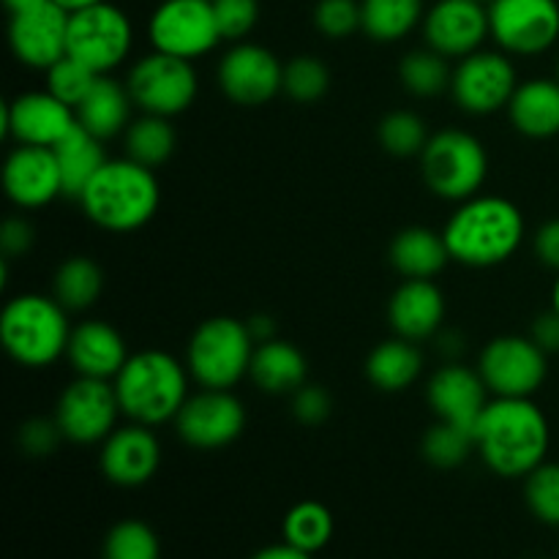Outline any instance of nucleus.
I'll list each match as a JSON object with an SVG mask.
<instances>
[{"label": "nucleus", "instance_id": "f257e3e1", "mask_svg": "<svg viewBox=\"0 0 559 559\" xmlns=\"http://www.w3.org/2000/svg\"><path fill=\"white\" fill-rule=\"evenodd\" d=\"M551 431L544 409L533 399H502L486 404L475 445L486 467L502 478H524L546 462Z\"/></svg>", "mask_w": 559, "mask_h": 559}, {"label": "nucleus", "instance_id": "f03ea898", "mask_svg": "<svg viewBox=\"0 0 559 559\" xmlns=\"http://www.w3.org/2000/svg\"><path fill=\"white\" fill-rule=\"evenodd\" d=\"M445 243L451 260L491 267L511 260L524 240V216L506 197H469L448 218Z\"/></svg>", "mask_w": 559, "mask_h": 559}, {"label": "nucleus", "instance_id": "7ed1b4c3", "mask_svg": "<svg viewBox=\"0 0 559 559\" xmlns=\"http://www.w3.org/2000/svg\"><path fill=\"white\" fill-rule=\"evenodd\" d=\"M189 366L164 349L129 355L112 380L120 413L142 426H162L178 418L189 399Z\"/></svg>", "mask_w": 559, "mask_h": 559}, {"label": "nucleus", "instance_id": "20e7f679", "mask_svg": "<svg viewBox=\"0 0 559 559\" xmlns=\"http://www.w3.org/2000/svg\"><path fill=\"white\" fill-rule=\"evenodd\" d=\"M158 200L162 191L153 169L129 156L112 162L107 158L80 197L87 218L109 233H134L145 227L156 216Z\"/></svg>", "mask_w": 559, "mask_h": 559}, {"label": "nucleus", "instance_id": "39448f33", "mask_svg": "<svg viewBox=\"0 0 559 559\" xmlns=\"http://www.w3.org/2000/svg\"><path fill=\"white\" fill-rule=\"evenodd\" d=\"M69 311L55 298L25 293L11 298L0 314V342L5 353L27 369H47L66 355L71 338Z\"/></svg>", "mask_w": 559, "mask_h": 559}, {"label": "nucleus", "instance_id": "423d86ee", "mask_svg": "<svg viewBox=\"0 0 559 559\" xmlns=\"http://www.w3.org/2000/svg\"><path fill=\"white\" fill-rule=\"evenodd\" d=\"M257 342L249 325L235 317H211L191 333L186 366L191 380L213 391H233L249 377Z\"/></svg>", "mask_w": 559, "mask_h": 559}, {"label": "nucleus", "instance_id": "0eeeda50", "mask_svg": "<svg viewBox=\"0 0 559 559\" xmlns=\"http://www.w3.org/2000/svg\"><path fill=\"white\" fill-rule=\"evenodd\" d=\"M426 186L442 200L464 202L480 191L489 175L484 142L459 129L437 131L420 153Z\"/></svg>", "mask_w": 559, "mask_h": 559}, {"label": "nucleus", "instance_id": "6e6552de", "mask_svg": "<svg viewBox=\"0 0 559 559\" xmlns=\"http://www.w3.org/2000/svg\"><path fill=\"white\" fill-rule=\"evenodd\" d=\"M131 41H134V31H131L129 16L107 0L69 14L66 55L85 63L96 74L118 69L129 58Z\"/></svg>", "mask_w": 559, "mask_h": 559}, {"label": "nucleus", "instance_id": "1a4fd4ad", "mask_svg": "<svg viewBox=\"0 0 559 559\" xmlns=\"http://www.w3.org/2000/svg\"><path fill=\"white\" fill-rule=\"evenodd\" d=\"M126 87L142 112L173 118L194 104L200 80L191 60L167 52H151L131 66Z\"/></svg>", "mask_w": 559, "mask_h": 559}, {"label": "nucleus", "instance_id": "9d476101", "mask_svg": "<svg viewBox=\"0 0 559 559\" xmlns=\"http://www.w3.org/2000/svg\"><path fill=\"white\" fill-rule=\"evenodd\" d=\"M147 36L156 52L197 60L224 41L213 0H164L151 14Z\"/></svg>", "mask_w": 559, "mask_h": 559}, {"label": "nucleus", "instance_id": "9b49d317", "mask_svg": "<svg viewBox=\"0 0 559 559\" xmlns=\"http://www.w3.org/2000/svg\"><path fill=\"white\" fill-rule=\"evenodd\" d=\"M549 355L527 336H500L480 353V377L502 399H533L549 374Z\"/></svg>", "mask_w": 559, "mask_h": 559}, {"label": "nucleus", "instance_id": "f8f14e48", "mask_svg": "<svg viewBox=\"0 0 559 559\" xmlns=\"http://www.w3.org/2000/svg\"><path fill=\"white\" fill-rule=\"evenodd\" d=\"M120 415L118 393L109 380L76 377L58 399L55 420L66 440L76 445L104 442L115 431V420Z\"/></svg>", "mask_w": 559, "mask_h": 559}, {"label": "nucleus", "instance_id": "ddd939ff", "mask_svg": "<svg viewBox=\"0 0 559 559\" xmlns=\"http://www.w3.org/2000/svg\"><path fill=\"white\" fill-rule=\"evenodd\" d=\"M491 38L511 55H540L559 38L557 0H495L489 3Z\"/></svg>", "mask_w": 559, "mask_h": 559}, {"label": "nucleus", "instance_id": "4468645a", "mask_svg": "<svg viewBox=\"0 0 559 559\" xmlns=\"http://www.w3.org/2000/svg\"><path fill=\"white\" fill-rule=\"evenodd\" d=\"M516 69L502 52H478L459 60L453 69L451 93L464 112L491 115L497 109L508 107L516 93Z\"/></svg>", "mask_w": 559, "mask_h": 559}, {"label": "nucleus", "instance_id": "2eb2a0df", "mask_svg": "<svg viewBox=\"0 0 559 559\" xmlns=\"http://www.w3.org/2000/svg\"><path fill=\"white\" fill-rule=\"evenodd\" d=\"M175 426L186 445L200 448V451H218L240 437L246 426V409L240 399L233 396V391L202 388L197 396L186 399Z\"/></svg>", "mask_w": 559, "mask_h": 559}, {"label": "nucleus", "instance_id": "dca6fc26", "mask_svg": "<svg viewBox=\"0 0 559 559\" xmlns=\"http://www.w3.org/2000/svg\"><path fill=\"white\" fill-rule=\"evenodd\" d=\"M218 85L229 102L260 107L284 91V66L271 49L240 41L218 63Z\"/></svg>", "mask_w": 559, "mask_h": 559}, {"label": "nucleus", "instance_id": "f3484780", "mask_svg": "<svg viewBox=\"0 0 559 559\" xmlns=\"http://www.w3.org/2000/svg\"><path fill=\"white\" fill-rule=\"evenodd\" d=\"M74 107L60 102L49 91L20 93L3 109V131L16 145L55 147L74 131Z\"/></svg>", "mask_w": 559, "mask_h": 559}, {"label": "nucleus", "instance_id": "a211bd4d", "mask_svg": "<svg viewBox=\"0 0 559 559\" xmlns=\"http://www.w3.org/2000/svg\"><path fill=\"white\" fill-rule=\"evenodd\" d=\"M424 36L442 58H467L491 36L489 5L480 0H437L424 16Z\"/></svg>", "mask_w": 559, "mask_h": 559}, {"label": "nucleus", "instance_id": "6ab92c4d", "mask_svg": "<svg viewBox=\"0 0 559 559\" xmlns=\"http://www.w3.org/2000/svg\"><path fill=\"white\" fill-rule=\"evenodd\" d=\"M9 44L14 49L16 60L38 71H47L49 66L66 58V44H69V11L60 9L55 0L36 5L31 11L11 14L9 22Z\"/></svg>", "mask_w": 559, "mask_h": 559}, {"label": "nucleus", "instance_id": "aec40b11", "mask_svg": "<svg viewBox=\"0 0 559 559\" xmlns=\"http://www.w3.org/2000/svg\"><path fill=\"white\" fill-rule=\"evenodd\" d=\"M3 189L16 207H44L63 194V175L52 147L20 145L3 164Z\"/></svg>", "mask_w": 559, "mask_h": 559}, {"label": "nucleus", "instance_id": "412c9836", "mask_svg": "<svg viewBox=\"0 0 559 559\" xmlns=\"http://www.w3.org/2000/svg\"><path fill=\"white\" fill-rule=\"evenodd\" d=\"M98 464H102V473L107 475V480H112L115 486L134 489V486L147 484L156 475L158 464H162V445H158L151 426H123L102 442Z\"/></svg>", "mask_w": 559, "mask_h": 559}, {"label": "nucleus", "instance_id": "4be33fe9", "mask_svg": "<svg viewBox=\"0 0 559 559\" xmlns=\"http://www.w3.org/2000/svg\"><path fill=\"white\" fill-rule=\"evenodd\" d=\"M489 388H486L480 371L467 369V366H442L426 388V399L435 415L445 424L462 426V429L475 431L480 415H484Z\"/></svg>", "mask_w": 559, "mask_h": 559}, {"label": "nucleus", "instance_id": "5701e85b", "mask_svg": "<svg viewBox=\"0 0 559 559\" xmlns=\"http://www.w3.org/2000/svg\"><path fill=\"white\" fill-rule=\"evenodd\" d=\"M388 320L396 336L409 342L437 336L445 320V295L431 278H404L402 287L391 295Z\"/></svg>", "mask_w": 559, "mask_h": 559}, {"label": "nucleus", "instance_id": "b1692460", "mask_svg": "<svg viewBox=\"0 0 559 559\" xmlns=\"http://www.w3.org/2000/svg\"><path fill=\"white\" fill-rule=\"evenodd\" d=\"M66 355H69L71 366H74L76 377H93V380L109 382L118 377V371L129 360L123 336L109 322L102 320H87L71 328Z\"/></svg>", "mask_w": 559, "mask_h": 559}, {"label": "nucleus", "instance_id": "393cba45", "mask_svg": "<svg viewBox=\"0 0 559 559\" xmlns=\"http://www.w3.org/2000/svg\"><path fill=\"white\" fill-rule=\"evenodd\" d=\"M508 115L519 134L546 140L559 134V80H530L516 87Z\"/></svg>", "mask_w": 559, "mask_h": 559}, {"label": "nucleus", "instance_id": "a878e982", "mask_svg": "<svg viewBox=\"0 0 559 559\" xmlns=\"http://www.w3.org/2000/svg\"><path fill=\"white\" fill-rule=\"evenodd\" d=\"M306 374H309V366L295 344L278 342V338L257 344L249 377L260 391L271 393V396L295 393L306 385Z\"/></svg>", "mask_w": 559, "mask_h": 559}, {"label": "nucleus", "instance_id": "bb28decb", "mask_svg": "<svg viewBox=\"0 0 559 559\" xmlns=\"http://www.w3.org/2000/svg\"><path fill=\"white\" fill-rule=\"evenodd\" d=\"M131 104H134V98H131L129 87L115 82L112 76L102 74L74 112L82 129H87L98 140H107V136L129 129Z\"/></svg>", "mask_w": 559, "mask_h": 559}, {"label": "nucleus", "instance_id": "cd10ccee", "mask_svg": "<svg viewBox=\"0 0 559 559\" xmlns=\"http://www.w3.org/2000/svg\"><path fill=\"white\" fill-rule=\"evenodd\" d=\"M448 260L445 235L429 227L402 229L391 243V262L404 278H435Z\"/></svg>", "mask_w": 559, "mask_h": 559}, {"label": "nucleus", "instance_id": "c85d7f7f", "mask_svg": "<svg viewBox=\"0 0 559 559\" xmlns=\"http://www.w3.org/2000/svg\"><path fill=\"white\" fill-rule=\"evenodd\" d=\"M420 369H424V355L415 347V342L402 336L377 344L366 358V377L371 385L385 393L407 391L420 377Z\"/></svg>", "mask_w": 559, "mask_h": 559}, {"label": "nucleus", "instance_id": "c756f323", "mask_svg": "<svg viewBox=\"0 0 559 559\" xmlns=\"http://www.w3.org/2000/svg\"><path fill=\"white\" fill-rule=\"evenodd\" d=\"M52 151L55 156H58L60 175H63V194L71 197V200H80L82 191L87 189V183H91V180L96 178L98 169L107 164L102 140L76 123L74 131H71L63 142H58Z\"/></svg>", "mask_w": 559, "mask_h": 559}, {"label": "nucleus", "instance_id": "7c9ffc66", "mask_svg": "<svg viewBox=\"0 0 559 559\" xmlns=\"http://www.w3.org/2000/svg\"><path fill=\"white\" fill-rule=\"evenodd\" d=\"M424 16V0H360V31L380 44L402 41Z\"/></svg>", "mask_w": 559, "mask_h": 559}, {"label": "nucleus", "instance_id": "2f4dec72", "mask_svg": "<svg viewBox=\"0 0 559 559\" xmlns=\"http://www.w3.org/2000/svg\"><path fill=\"white\" fill-rule=\"evenodd\" d=\"M104 289V273L87 257H71L58 267L52 282V298L66 311H85L98 300Z\"/></svg>", "mask_w": 559, "mask_h": 559}, {"label": "nucleus", "instance_id": "473e14b6", "mask_svg": "<svg viewBox=\"0 0 559 559\" xmlns=\"http://www.w3.org/2000/svg\"><path fill=\"white\" fill-rule=\"evenodd\" d=\"M126 136V156L134 158L142 167H158V164L167 162L175 153V136L173 123L169 118H162V115H142L140 120L129 123V129L123 131Z\"/></svg>", "mask_w": 559, "mask_h": 559}, {"label": "nucleus", "instance_id": "72a5a7b5", "mask_svg": "<svg viewBox=\"0 0 559 559\" xmlns=\"http://www.w3.org/2000/svg\"><path fill=\"white\" fill-rule=\"evenodd\" d=\"M284 540L300 551H320L333 538V516L322 502L306 500L298 502L293 511L284 516Z\"/></svg>", "mask_w": 559, "mask_h": 559}, {"label": "nucleus", "instance_id": "f704fd0d", "mask_svg": "<svg viewBox=\"0 0 559 559\" xmlns=\"http://www.w3.org/2000/svg\"><path fill=\"white\" fill-rule=\"evenodd\" d=\"M399 76H402L404 87L413 96L429 98L442 93L445 87H451L453 71L448 69V58H442L440 52H435V49H418V52H409L402 60Z\"/></svg>", "mask_w": 559, "mask_h": 559}, {"label": "nucleus", "instance_id": "c9c22d12", "mask_svg": "<svg viewBox=\"0 0 559 559\" xmlns=\"http://www.w3.org/2000/svg\"><path fill=\"white\" fill-rule=\"evenodd\" d=\"M475 448H478L475 445V431L445 424V420L431 426L424 437L426 462L435 464V467L440 469H451V467H459V464H464Z\"/></svg>", "mask_w": 559, "mask_h": 559}, {"label": "nucleus", "instance_id": "e433bc0d", "mask_svg": "<svg viewBox=\"0 0 559 559\" xmlns=\"http://www.w3.org/2000/svg\"><path fill=\"white\" fill-rule=\"evenodd\" d=\"M158 535L145 522L126 519L115 524L104 538V559H158Z\"/></svg>", "mask_w": 559, "mask_h": 559}, {"label": "nucleus", "instance_id": "4c0bfd02", "mask_svg": "<svg viewBox=\"0 0 559 559\" xmlns=\"http://www.w3.org/2000/svg\"><path fill=\"white\" fill-rule=\"evenodd\" d=\"M331 87V71L320 58L298 55L284 66V93L300 104H314Z\"/></svg>", "mask_w": 559, "mask_h": 559}, {"label": "nucleus", "instance_id": "58836bf2", "mask_svg": "<svg viewBox=\"0 0 559 559\" xmlns=\"http://www.w3.org/2000/svg\"><path fill=\"white\" fill-rule=\"evenodd\" d=\"M426 142H429V134H426L424 120H420L415 112L399 109V112H391L382 118L380 145L385 147L391 156H399V158L420 156Z\"/></svg>", "mask_w": 559, "mask_h": 559}, {"label": "nucleus", "instance_id": "ea45409f", "mask_svg": "<svg viewBox=\"0 0 559 559\" xmlns=\"http://www.w3.org/2000/svg\"><path fill=\"white\" fill-rule=\"evenodd\" d=\"M102 74H96L93 69H87L85 63L74 60L71 55L60 58L58 63L47 69V91L52 96H58L60 102L69 104V107H80L82 98L91 93V87L96 85V80Z\"/></svg>", "mask_w": 559, "mask_h": 559}, {"label": "nucleus", "instance_id": "a19ab883", "mask_svg": "<svg viewBox=\"0 0 559 559\" xmlns=\"http://www.w3.org/2000/svg\"><path fill=\"white\" fill-rule=\"evenodd\" d=\"M527 506L544 524L559 527V464H540L527 475Z\"/></svg>", "mask_w": 559, "mask_h": 559}, {"label": "nucleus", "instance_id": "79ce46f5", "mask_svg": "<svg viewBox=\"0 0 559 559\" xmlns=\"http://www.w3.org/2000/svg\"><path fill=\"white\" fill-rule=\"evenodd\" d=\"M218 31L224 41H240L254 31L260 20V3L257 0H213Z\"/></svg>", "mask_w": 559, "mask_h": 559}, {"label": "nucleus", "instance_id": "37998d69", "mask_svg": "<svg viewBox=\"0 0 559 559\" xmlns=\"http://www.w3.org/2000/svg\"><path fill=\"white\" fill-rule=\"evenodd\" d=\"M314 25L328 38L349 36L360 27V3H355V0H320L314 9Z\"/></svg>", "mask_w": 559, "mask_h": 559}, {"label": "nucleus", "instance_id": "c03bdc74", "mask_svg": "<svg viewBox=\"0 0 559 559\" xmlns=\"http://www.w3.org/2000/svg\"><path fill=\"white\" fill-rule=\"evenodd\" d=\"M63 437L58 420H27L20 429V445L22 451L31 453V456H47L55 451L58 440Z\"/></svg>", "mask_w": 559, "mask_h": 559}, {"label": "nucleus", "instance_id": "a18cd8bd", "mask_svg": "<svg viewBox=\"0 0 559 559\" xmlns=\"http://www.w3.org/2000/svg\"><path fill=\"white\" fill-rule=\"evenodd\" d=\"M293 409L300 424H322L331 415V396L320 385H304L295 391Z\"/></svg>", "mask_w": 559, "mask_h": 559}, {"label": "nucleus", "instance_id": "49530a36", "mask_svg": "<svg viewBox=\"0 0 559 559\" xmlns=\"http://www.w3.org/2000/svg\"><path fill=\"white\" fill-rule=\"evenodd\" d=\"M33 243V229L25 218H9L0 229V249H3L5 260L16 254H25Z\"/></svg>", "mask_w": 559, "mask_h": 559}, {"label": "nucleus", "instance_id": "de8ad7c7", "mask_svg": "<svg viewBox=\"0 0 559 559\" xmlns=\"http://www.w3.org/2000/svg\"><path fill=\"white\" fill-rule=\"evenodd\" d=\"M535 254L546 267H555L559 273V218L546 222L535 235Z\"/></svg>", "mask_w": 559, "mask_h": 559}, {"label": "nucleus", "instance_id": "09e8293b", "mask_svg": "<svg viewBox=\"0 0 559 559\" xmlns=\"http://www.w3.org/2000/svg\"><path fill=\"white\" fill-rule=\"evenodd\" d=\"M533 338L546 355L549 353H559V314L555 309L549 314H540L533 325Z\"/></svg>", "mask_w": 559, "mask_h": 559}, {"label": "nucleus", "instance_id": "8fccbe9b", "mask_svg": "<svg viewBox=\"0 0 559 559\" xmlns=\"http://www.w3.org/2000/svg\"><path fill=\"white\" fill-rule=\"evenodd\" d=\"M254 559H311L309 551H300L295 549V546H289L287 540L278 546H267V549L257 551Z\"/></svg>", "mask_w": 559, "mask_h": 559}, {"label": "nucleus", "instance_id": "3c124183", "mask_svg": "<svg viewBox=\"0 0 559 559\" xmlns=\"http://www.w3.org/2000/svg\"><path fill=\"white\" fill-rule=\"evenodd\" d=\"M246 325H249V333L254 336L257 344H265V342H271V338H276V325H273L271 317L257 314V317H251Z\"/></svg>", "mask_w": 559, "mask_h": 559}, {"label": "nucleus", "instance_id": "603ef678", "mask_svg": "<svg viewBox=\"0 0 559 559\" xmlns=\"http://www.w3.org/2000/svg\"><path fill=\"white\" fill-rule=\"evenodd\" d=\"M3 3L11 14H20V11H31V9H36V5L47 3V0H3Z\"/></svg>", "mask_w": 559, "mask_h": 559}, {"label": "nucleus", "instance_id": "864d4df0", "mask_svg": "<svg viewBox=\"0 0 559 559\" xmlns=\"http://www.w3.org/2000/svg\"><path fill=\"white\" fill-rule=\"evenodd\" d=\"M55 3H58L60 9H66V11H69V14H74V11H82V9H87V5L104 3V0H55Z\"/></svg>", "mask_w": 559, "mask_h": 559}, {"label": "nucleus", "instance_id": "5fc2aeb1", "mask_svg": "<svg viewBox=\"0 0 559 559\" xmlns=\"http://www.w3.org/2000/svg\"><path fill=\"white\" fill-rule=\"evenodd\" d=\"M551 309H555L557 314H559V276H557V282H555V289H551Z\"/></svg>", "mask_w": 559, "mask_h": 559}, {"label": "nucleus", "instance_id": "6e6d98bb", "mask_svg": "<svg viewBox=\"0 0 559 559\" xmlns=\"http://www.w3.org/2000/svg\"><path fill=\"white\" fill-rule=\"evenodd\" d=\"M480 3H484V5H489V3H495V0H480Z\"/></svg>", "mask_w": 559, "mask_h": 559}, {"label": "nucleus", "instance_id": "4d7b16f0", "mask_svg": "<svg viewBox=\"0 0 559 559\" xmlns=\"http://www.w3.org/2000/svg\"><path fill=\"white\" fill-rule=\"evenodd\" d=\"M557 80H559V58H557Z\"/></svg>", "mask_w": 559, "mask_h": 559}]
</instances>
